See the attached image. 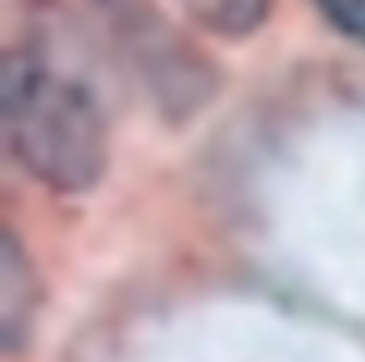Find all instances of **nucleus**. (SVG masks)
Masks as SVG:
<instances>
[{
    "label": "nucleus",
    "mask_w": 365,
    "mask_h": 362,
    "mask_svg": "<svg viewBox=\"0 0 365 362\" xmlns=\"http://www.w3.org/2000/svg\"><path fill=\"white\" fill-rule=\"evenodd\" d=\"M312 8L333 33L365 47V0H312Z\"/></svg>",
    "instance_id": "39448f33"
},
{
    "label": "nucleus",
    "mask_w": 365,
    "mask_h": 362,
    "mask_svg": "<svg viewBox=\"0 0 365 362\" xmlns=\"http://www.w3.org/2000/svg\"><path fill=\"white\" fill-rule=\"evenodd\" d=\"M0 136L8 154L58 194L90 191L108 165L104 104L51 29H29L0 54Z\"/></svg>",
    "instance_id": "f257e3e1"
},
{
    "label": "nucleus",
    "mask_w": 365,
    "mask_h": 362,
    "mask_svg": "<svg viewBox=\"0 0 365 362\" xmlns=\"http://www.w3.org/2000/svg\"><path fill=\"white\" fill-rule=\"evenodd\" d=\"M40 305V287L29 255L22 251L19 237L4 230L0 237V344L8 355L22 351V344L33 333Z\"/></svg>",
    "instance_id": "7ed1b4c3"
},
{
    "label": "nucleus",
    "mask_w": 365,
    "mask_h": 362,
    "mask_svg": "<svg viewBox=\"0 0 365 362\" xmlns=\"http://www.w3.org/2000/svg\"><path fill=\"white\" fill-rule=\"evenodd\" d=\"M86 8L115 58L168 119L208 104L215 94V65L154 0H86Z\"/></svg>",
    "instance_id": "f03ea898"
},
{
    "label": "nucleus",
    "mask_w": 365,
    "mask_h": 362,
    "mask_svg": "<svg viewBox=\"0 0 365 362\" xmlns=\"http://www.w3.org/2000/svg\"><path fill=\"white\" fill-rule=\"evenodd\" d=\"M175 4L205 33L222 40H244L269 22L276 0H175Z\"/></svg>",
    "instance_id": "20e7f679"
}]
</instances>
